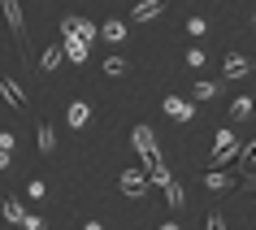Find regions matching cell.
<instances>
[{
	"instance_id": "26",
	"label": "cell",
	"mask_w": 256,
	"mask_h": 230,
	"mask_svg": "<svg viewBox=\"0 0 256 230\" xmlns=\"http://www.w3.org/2000/svg\"><path fill=\"white\" fill-rule=\"evenodd\" d=\"M18 226H22V230H44V222H40V217H35V213H26V217H22V222H18Z\"/></svg>"
},
{
	"instance_id": "7",
	"label": "cell",
	"mask_w": 256,
	"mask_h": 230,
	"mask_svg": "<svg viewBox=\"0 0 256 230\" xmlns=\"http://www.w3.org/2000/svg\"><path fill=\"white\" fill-rule=\"evenodd\" d=\"M0 96H4L9 104H18V108H26V104H30V100H26V92L18 87V78H14V74H0Z\"/></svg>"
},
{
	"instance_id": "20",
	"label": "cell",
	"mask_w": 256,
	"mask_h": 230,
	"mask_svg": "<svg viewBox=\"0 0 256 230\" xmlns=\"http://www.w3.org/2000/svg\"><path fill=\"white\" fill-rule=\"evenodd\" d=\"M239 165H252L256 161V139H248V144H239V156H234Z\"/></svg>"
},
{
	"instance_id": "11",
	"label": "cell",
	"mask_w": 256,
	"mask_h": 230,
	"mask_svg": "<svg viewBox=\"0 0 256 230\" xmlns=\"http://www.w3.org/2000/svg\"><path fill=\"white\" fill-rule=\"evenodd\" d=\"M243 74H252V61H248V56H226L222 78H243Z\"/></svg>"
},
{
	"instance_id": "2",
	"label": "cell",
	"mask_w": 256,
	"mask_h": 230,
	"mask_svg": "<svg viewBox=\"0 0 256 230\" xmlns=\"http://www.w3.org/2000/svg\"><path fill=\"white\" fill-rule=\"evenodd\" d=\"M0 9H4V22H9V30L18 35V44L26 48V18H22V4H18V0H0Z\"/></svg>"
},
{
	"instance_id": "8",
	"label": "cell",
	"mask_w": 256,
	"mask_h": 230,
	"mask_svg": "<svg viewBox=\"0 0 256 230\" xmlns=\"http://www.w3.org/2000/svg\"><path fill=\"white\" fill-rule=\"evenodd\" d=\"M66 40H61V52H66V61H74V66H87V44L82 40H74L70 30H61Z\"/></svg>"
},
{
	"instance_id": "16",
	"label": "cell",
	"mask_w": 256,
	"mask_h": 230,
	"mask_svg": "<svg viewBox=\"0 0 256 230\" xmlns=\"http://www.w3.org/2000/svg\"><path fill=\"white\" fill-rule=\"evenodd\" d=\"M61 61H66V52H61V44H48V48L40 52V66H44V70H56Z\"/></svg>"
},
{
	"instance_id": "18",
	"label": "cell",
	"mask_w": 256,
	"mask_h": 230,
	"mask_svg": "<svg viewBox=\"0 0 256 230\" xmlns=\"http://www.w3.org/2000/svg\"><path fill=\"white\" fill-rule=\"evenodd\" d=\"M0 213H4V222H14V226H18V222L26 217V208H22L18 200H0Z\"/></svg>"
},
{
	"instance_id": "17",
	"label": "cell",
	"mask_w": 256,
	"mask_h": 230,
	"mask_svg": "<svg viewBox=\"0 0 256 230\" xmlns=\"http://www.w3.org/2000/svg\"><path fill=\"white\" fill-rule=\"evenodd\" d=\"M52 148H56V135H52V122H40V152H44V156H52Z\"/></svg>"
},
{
	"instance_id": "6",
	"label": "cell",
	"mask_w": 256,
	"mask_h": 230,
	"mask_svg": "<svg viewBox=\"0 0 256 230\" xmlns=\"http://www.w3.org/2000/svg\"><path fill=\"white\" fill-rule=\"evenodd\" d=\"M130 139H135V152H139V156H156V152H161V148H156V139H152V126L148 122H139Z\"/></svg>"
},
{
	"instance_id": "15",
	"label": "cell",
	"mask_w": 256,
	"mask_h": 230,
	"mask_svg": "<svg viewBox=\"0 0 256 230\" xmlns=\"http://www.w3.org/2000/svg\"><path fill=\"white\" fill-rule=\"evenodd\" d=\"M243 118H252V96H239V100L230 104V126H239Z\"/></svg>"
},
{
	"instance_id": "9",
	"label": "cell",
	"mask_w": 256,
	"mask_h": 230,
	"mask_svg": "<svg viewBox=\"0 0 256 230\" xmlns=\"http://www.w3.org/2000/svg\"><path fill=\"white\" fill-rule=\"evenodd\" d=\"M165 14V0H139L130 9V22H148V18H161Z\"/></svg>"
},
{
	"instance_id": "1",
	"label": "cell",
	"mask_w": 256,
	"mask_h": 230,
	"mask_svg": "<svg viewBox=\"0 0 256 230\" xmlns=\"http://www.w3.org/2000/svg\"><path fill=\"white\" fill-rule=\"evenodd\" d=\"M234 156H239V135H234V126H222L213 139V152H208V170H226L234 165Z\"/></svg>"
},
{
	"instance_id": "10",
	"label": "cell",
	"mask_w": 256,
	"mask_h": 230,
	"mask_svg": "<svg viewBox=\"0 0 256 230\" xmlns=\"http://www.w3.org/2000/svg\"><path fill=\"white\" fill-rule=\"evenodd\" d=\"M66 118H70V126H74V130H87V122H92V104H87V100H74Z\"/></svg>"
},
{
	"instance_id": "22",
	"label": "cell",
	"mask_w": 256,
	"mask_h": 230,
	"mask_svg": "<svg viewBox=\"0 0 256 230\" xmlns=\"http://www.w3.org/2000/svg\"><path fill=\"white\" fill-rule=\"evenodd\" d=\"M204 61H208V52H204V48H187V66H191V70H200Z\"/></svg>"
},
{
	"instance_id": "31",
	"label": "cell",
	"mask_w": 256,
	"mask_h": 230,
	"mask_svg": "<svg viewBox=\"0 0 256 230\" xmlns=\"http://www.w3.org/2000/svg\"><path fill=\"white\" fill-rule=\"evenodd\" d=\"M252 113H256V100H252Z\"/></svg>"
},
{
	"instance_id": "4",
	"label": "cell",
	"mask_w": 256,
	"mask_h": 230,
	"mask_svg": "<svg viewBox=\"0 0 256 230\" xmlns=\"http://www.w3.org/2000/svg\"><path fill=\"white\" fill-rule=\"evenodd\" d=\"M204 187H208V191H239L243 178L226 174V170H208V174H204Z\"/></svg>"
},
{
	"instance_id": "24",
	"label": "cell",
	"mask_w": 256,
	"mask_h": 230,
	"mask_svg": "<svg viewBox=\"0 0 256 230\" xmlns=\"http://www.w3.org/2000/svg\"><path fill=\"white\" fill-rule=\"evenodd\" d=\"M204 230H226V222H222V213H217V208H208V217H204Z\"/></svg>"
},
{
	"instance_id": "30",
	"label": "cell",
	"mask_w": 256,
	"mask_h": 230,
	"mask_svg": "<svg viewBox=\"0 0 256 230\" xmlns=\"http://www.w3.org/2000/svg\"><path fill=\"white\" fill-rule=\"evenodd\" d=\"M248 61H252V70H256V56H248Z\"/></svg>"
},
{
	"instance_id": "27",
	"label": "cell",
	"mask_w": 256,
	"mask_h": 230,
	"mask_svg": "<svg viewBox=\"0 0 256 230\" xmlns=\"http://www.w3.org/2000/svg\"><path fill=\"white\" fill-rule=\"evenodd\" d=\"M14 165V152H0V170H9Z\"/></svg>"
},
{
	"instance_id": "12",
	"label": "cell",
	"mask_w": 256,
	"mask_h": 230,
	"mask_svg": "<svg viewBox=\"0 0 256 230\" xmlns=\"http://www.w3.org/2000/svg\"><path fill=\"white\" fill-rule=\"evenodd\" d=\"M204 100H217V82H208V78L191 82V104H204Z\"/></svg>"
},
{
	"instance_id": "14",
	"label": "cell",
	"mask_w": 256,
	"mask_h": 230,
	"mask_svg": "<svg viewBox=\"0 0 256 230\" xmlns=\"http://www.w3.org/2000/svg\"><path fill=\"white\" fill-rule=\"evenodd\" d=\"M96 30H100L108 44H122V40H126V22H122V18H113V22H104V26H96Z\"/></svg>"
},
{
	"instance_id": "13",
	"label": "cell",
	"mask_w": 256,
	"mask_h": 230,
	"mask_svg": "<svg viewBox=\"0 0 256 230\" xmlns=\"http://www.w3.org/2000/svg\"><path fill=\"white\" fill-rule=\"evenodd\" d=\"M165 204H170V208H182V204H187V196H182V182H178L174 174H170V182H165Z\"/></svg>"
},
{
	"instance_id": "29",
	"label": "cell",
	"mask_w": 256,
	"mask_h": 230,
	"mask_svg": "<svg viewBox=\"0 0 256 230\" xmlns=\"http://www.w3.org/2000/svg\"><path fill=\"white\" fill-rule=\"evenodd\" d=\"M82 230H104V226H100V222H87V226H82Z\"/></svg>"
},
{
	"instance_id": "28",
	"label": "cell",
	"mask_w": 256,
	"mask_h": 230,
	"mask_svg": "<svg viewBox=\"0 0 256 230\" xmlns=\"http://www.w3.org/2000/svg\"><path fill=\"white\" fill-rule=\"evenodd\" d=\"M156 230H182V226H178V222H165V226H156Z\"/></svg>"
},
{
	"instance_id": "19",
	"label": "cell",
	"mask_w": 256,
	"mask_h": 230,
	"mask_svg": "<svg viewBox=\"0 0 256 230\" xmlns=\"http://www.w3.org/2000/svg\"><path fill=\"white\" fill-rule=\"evenodd\" d=\"M126 56H104V74H113V78H118V74H126Z\"/></svg>"
},
{
	"instance_id": "5",
	"label": "cell",
	"mask_w": 256,
	"mask_h": 230,
	"mask_svg": "<svg viewBox=\"0 0 256 230\" xmlns=\"http://www.w3.org/2000/svg\"><path fill=\"white\" fill-rule=\"evenodd\" d=\"M118 187L126 191V196H144L152 182H148V174H144V170H122V182H118Z\"/></svg>"
},
{
	"instance_id": "25",
	"label": "cell",
	"mask_w": 256,
	"mask_h": 230,
	"mask_svg": "<svg viewBox=\"0 0 256 230\" xmlns=\"http://www.w3.org/2000/svg\"><path fill=\"white\" fill-rule=\"evenodd\" d=\"M187 30H191V35H204V30H208V22H204V18H187Z\"/></svg>"
},
{
	"instance_id": "3",
	"label": "cell",
	"mask_w": 256,
	"mask_h": 230,
	"mask_svg": "<svg viewBox=\"0 0 256 230\" xmlns=\"http://www.w3.org/2000/svg\"><path fill=\"white\" fill-rule=\"evenodd\" d=\"M165 118H174V122L191 126V118H196V104H191V100H182V96H165Z\"/></svg>"
},
{
	"instance_id": "21",
	"label": "cell",
	"mask_w": 256,
	"mask_h": 230,
	"mask_svg": "<svg viewBox=\"0 0 256 230\" xmlns=\"http://www.w3.org/2000/svg\"><path fill=\"white\" fill-rule=\"evenodd\" d=\"M26 196H30V200H44V196H48L44 178H30V182H26Z\"/></svg>"
},
{
	"instance_id": "23",
	"label": "cell",
	"mask_w": 256,
	"mask_h": 230,
	"mask_svg": "<svg viewBox=\"0 0 256 230\" xmlns=\"http://www.w3.org/2000/svg\"><path fill=\"white\" fill-rule=\"evenodd\" d=\"M0 152H18V135L14 130H0Z\"/></svg>"
}]
</instances>
